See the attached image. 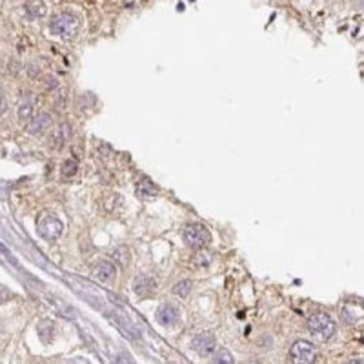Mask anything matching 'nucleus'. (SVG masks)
I'll return each mask as SVG.
<instances>
[{
	"label": "nucleus",
	"instance_id": "1",
	"mask_svg": "<svg viewBox=\"0 0 364 364\" xmlns=\"http://www.w3.org/2000/svg\"><path fill=\"white\" fill-rule=\"evenodd\" d=\"M308 332L311 333V337L317 341H328L335 333V322L326 313H313L308 319Z\"/></svg>",
	"mask_w": 364,
	"mask_h": 364
},
{
	"label": "nucleus",
	"instance_id": "2",
	"mask_svg": "<svg viewBox=\"0 0 364 364\" xmlns=\"http://www.w3.org/2000/svg\"><path fill=\"white\" fill-rule=\"evenodd\" d=\"M49 29L53 35L64 37V39H73L79 33V18L71 13H60L53 17Z\"/></svg>",
	"mask_w": 364,
	"mask_h": 364
},
{
	"label": "nucleus",
	"instance_id": "3",
	"mask_svg": "<svg viewBox=\"0 0 364 364\" xmlns=\"http://www.w3.org/2000/svg\"><path fill=\"white\" fill-rule=\"evenodd\" d=\"M289 359L293 364H313L317 359V350L308 341H295L289 348Z\"/></svg>",
	"mask_w": 364,
	"mask_h": 364
},
{
	"label": "nucleus",
	"instance_id": "4",
	"mask_svg": "<svg viewBox=\"0 0 364 364\" xmlns=\"http://www.w3.org/2000/svg\"><path fill=\"white\" fill-rule=\"evenodd\" d=\"M184 240H186V244L193 249H202L204 246L209 244V240H211V233L206 230V226L202 224H190L186 226L184 230Z\"/></svg>",
	"mask_w": 364,
	"mask_h": 364
},
{
	"label": "nucleus",
	"instance_id": "5",
	"mask_svg": "<svg viewBox=\"0 0 364 364\" xmlns=\"http://www.w3.org/2000/svg\"><path fill=\"white\" fill-rule=\"evenodd\" d=\"M62 222L58 221L57 217L53 215H44V217H40L39 221V226H37V231H39V235L46 240H57L58 237L62 235Z\"/></svg>",
	"mask_w": 364,
	"mask_h": 364
},
{
	"label": "nucleus",
	"instance_id": "6",
	"mask_svg": "<svg viewBox=\"0 0 364 364\" xmlns=\"http://www.w3.org/2000/svg\"><path fill=\"white\" fill-rule=\"evenodd\" d=\"M155 319L159 324L162 326H175L180 319V310L175 306L173 302H164V304H160L157 308V313H155Z\"/></svg>",
	"mask_w": 364,
	"mask_h": 364
},
{
	"label": "nucleus",
	"instance_id": "7",
	"mask_svg": "<svg viewBox=\"0 0 364 364\" xmlns=\"http://www.w3.org/2000/svg\"><path fill=\"white\" fill-rule=\"evenodd\" d=\"M215 348H217L215 337L213 335H208V333L197 335V337H193V341H191V350L197 351V353L202 357H213Z\"/></svg>",
	"mask_w": 364,
	"mask_h": 364
},
{
	"label": "nucleus",
	"instance_id": "8",
	"mask_svg": "<svg viewBox=\"0 0 364 364\" xmlns=\"http://www.w3.org/2000/svg\"><path fill=\"white\" fill-rule=\"evenodd\" d=\"M115 275L117 268L110 261H98L93 266V277L100 282H111V280H115Z\"/></svg>",
	"mask_w": 364,
	"mask_h": 364
},
{
	"label": "nucleus",
	"instance_id": "9",
	"mask_svg": "<svg viewBox=\"0 0 364 364\" xmlns=\"http://www.w3.org/2000/svg\"><path fill=\"white\" fill-rule=\"evenodd\" d=\"M51 122H53V120H51V115H48V113H40V115H37L35 119L31 120V124H27V133L42 135L46 129H49Z\"/></svg>",
	"mask_w": 364,
	"mask_h": 364
},
{
	"label": "nucleus",
	"instance_id": "10",
	"mask_svg": "<svg viewBox=\"0 0 364 364\" xmlns=\"http://www.w3.org/2000/svg\"><path fill=\"white\" fill-rule=\"evenodd\" d=\"M133 292L138 297H150L151 293L155 292V282L146 275H138L133 280Z\"/></svg>",
	"mask_w": 364,
	"mask_h": 364
},
{
	"label": "nucleus",
	"instance_id": "11",
	"mask_svg": "<svg viewBox=\"0 0 364 364\" xmlns=\"http://www.w3.org/2000/svg\"><path fill=\"white\" fill-rule=\"evenodd\" d=\"M137 195L140 197V199H151V197L157 195V188L153 186V182H150L148 178H144L142 182H138Z\"/></svg>",
	"mask_w": 364,
	"mask_h": 364
},
{
	"label": "nucleus",
	"instance_id": "12",
	"mask_svg": "<svg viewBox=\"0 0 364 364\" xmlns=\"http://www.w3.org/2000/svg\"><path fill=\"white\" fill-rule=\"evenodd\" d=\"M53 333H55V324L51 320H44V322L39 324V335L44 342L51 341V339H53Z\"/></svg>",
	"mask_w": 364,
	"mask_h": 364
},
{
	"label": "nucleus",
	"instance_id": "13",
	"mask_svg": "<svg viewBox=\"0 0 364 364\" xmlns=\"http://www.w3.org/2000/svg\"><path fill=\"white\" fill-rule=\"evenodd\" d=\"M209 364H235L233 362V357L228 350H219L215 351V355L211 357V362Z\"/></svg>",
	"mask_w": 364,
	"mask_h": 364
},
{
	"label": "nucleus",
	"instance_id": "14",
	"mask_svg": "<svg viewBox=\"0 0 364 364\" xmlns=\"http://www.w3.org/2000/svg\"><path fill=\"white\" fill-rule=\"evenodd\" d=\"M113 261H117L120 266H126L129 262V249L126 246H119V248L113 251Z\"/></svg>",
	"mask_w": 364,
	"mask_h": 364
},
{
	"label": "nucleus",
	"instance_id": "15",
	"mask_svg": "<svg viewBox=\"0 0 364 364\" xmlns=\"http://www.w3.org/2000/svg\"><path fill=\"white\" fill-rule=\"evenodd\" d=\"M31 113H33V100L31 98H27V100H24V102L18 106V119L26 120L31 117Z\"/></svg>",
	"mask_w": 364,
	"mask_h": 364
},
{
	"label": "nucleus",
	"instance_id": "16",
	"mask_svg": "<svg viewBox=\"0 0 364 364\" xmlns=\"http://www.w3.org/2000/svg\"><path fill=\"white\" fill-rule=\"evenodd\" d=\"M77 169H79V164L75 160H64L62 162V175H66V177H73L77 173Z\"/></svg>",
	"mask_w": 364,
	"mask_h": 364
},
{
	"label": "nucleus",
	"instance_id": "17",
	"mask_svg": "<svg viewBox=\"0 0 364 364\" xmlns=\"http://www.w3.org/2000/svg\"><path fill=\"white\" fill-rule=\"evenodd\" d=\"M190 289H191L190 280H180V282L173 288V293L175 295H180V297H186L188 293H190Z\"/></svg>",
	"mask_w": 364,
	"mask_h": 364
},
{
	"label": "nucleus",
	"instance_id": "18",
	"mask_svg": "<svg viewBox=\"0 0 364 364\" xmlns=\"http://www.w3.org/2000/svg\"><path fill=\"white\" fill-rule=\"evenodd\" d=\"M29 11L35 15H39V17H42V15H46V6L44 4H29Z\"/></svg>",
	"mask_w": 364,
	"mask_h": 364
},
{
	"label": "nucleus",
	"instance_id": "19",
	"mask_svg": "<svg viewBox=\"0 0 364 364\" xmlns=\"http://www.w3.org/2000/svg\"><path fill=\"white\" fill-rule=\"evenodd\" d=\"M66 364H89L88 360L84 359V357H75V359H69Z\"/></svg>",
	"mask_w": 364,
	"mask_h": 364
},
{
	"label": "nucleus",
	"instance_id": "20",
	"mask_svg": "<svg viewBox=\"0 0 364 364\" xmlns=\"http://www.w3.org/2000/svg\"><path fill=\"white\" fill-rule=\"evenodd\" d=\"M348 364H364V359H351Z\"/></svg>",
	"mask_w": 364,
	"mask_h": 364
}]
</instances>
